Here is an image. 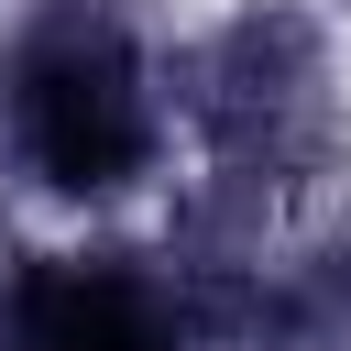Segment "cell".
<instances>
[{"label": "cell", "instance_id": "6da1fadb", "mask_svg": "<svg viewBox=\"0 0 351 351\" xmlns=\"http://www.w3.org/2000/svg\"><path fill=\"white\" fill-rule=\"evenodd\" d=\"M340 22L318 0H230L186 44H165V121L197 154V176H296L307 143L329 132L340 88Z\"/></svg>", "mask_w": 351, "mask_h": 351}, {"label": "cell", "instance_id": "7a4b0ae2", "mask_svg": "<svg viewBox=\"0 0 351 351\" xmlns=\"http://www.w3.org/2000/svg\"><path fill=\"white\" fill-rule=\"evenodd\" d=\"M318 11H329V22H351V0H318Z\"/></svg>", "mask_w": 351, "mask_h": 351}]
</instances>
